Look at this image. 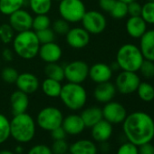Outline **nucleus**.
<instances>
[{"label": "nucleus", "instance_id": "nucleus-31", "mask_svg": "<svg viewBox=\"0 0 154 154\" xmlns=\"http://www.w3.org/2000/svg\"><path fill=\"white\" fill-rule=\"evenodd\" d=\"M112 17L115 19H122L128 15V4L122 2L121 0H117L113 8L110 11Z\"/></svg>", "mask_w": 154, "mask_h": 154}, {"label": "nucleus", "instance_id": "nucleus-52", "mask_svg": "<svg viewBox=\"0 0 154 154\" xmlns=\"http://www.w3.org/2000/svg\"><path fill=\"white\" fill-rule=\"evenodd\" d=\"M54 1H58V2H60V1H61V0H54Z\"/></svg>", "mask_w": 154, "mask_h": 154}, {"label": "nucleus", "instance_id": "nucleus-20", "mask_svg": "<svg viewBox=\"0 0 154 154\" xmlns=\"http://www.w3.org/2000/svg\"><path fill=\"white\" fill-rule=\"evenodd\" d=\"M10 103L13 115L26 112L29 106L28 94L17 89L11 94Z\"/></svg>", "mask_w": 154, "mask_h": 154}, {"label": "nucleus", "instance_id": "nucleus-16", "mask_svg": "<svg viewBox=\"0 0 154 154\" xmlns=\"http://www.w3.org/2000/svg\"><path fill=\"white\" fill-rule=\"evenodd\" d=\"M63 54L62 48L54 42L40 45L38 55L41 60L46 63H57Z\"/></svg>", "mask_w": 154, "mask_h": 154}, {"label": "nucleus", "instance_id": "nucleus-27", "mask_svg": "<svg viewBox=\"0 0 154 154\" xmlns=\"http://www.w3.org/2000/svg\"><path fill=\"white\" fill-rule=\"evenodd\" d=\"M24 4L25 0H0V12L5 16H10L21 9Z\"/></svg>", "mask_w": 154, "mask_h": 154}, {"label": "nucleus", "instance_id": "nucleus-21", "mask_svg": "<svg viewBox=\"0 0 154 154\" xmlns=\"http://www.w3.org/2000/svg\"><path fill=\"white\" fill-rule=\"evenodd\" d=\"M139 48L145 60L154 62V29L147 30L140 38Z\"/></svg>", "mask_w": 154, "mask_h": 154}, {"label": "nucleus", "instance_id": "nucleus-26", "mask_svg": "<svg viewBox=\"0 0 154 154\" xmlns=\"http://www.w3.org/2000/svg\"><path fill=\"white\" fill-rule=\"evenodd\" d=\"M45 73L47 78H51L59 82L64 80V69L57 63H46L45 67Z\"/></svg>", "mask_w": 154, "mask_h": 154}, {"label": "nucleus", "instance_id": "nucleus-24", "mask_svg": "<svg viewBox=\"0 0 154 154\" xmlns=\"http://www.w3.org/2000/svg\"><path fill=\"white\" fill-rule=\"evenodd\" d=\"M80 116L83 119L86 128H92L94 124L103 119V111L100 107L97 106H91L85 109L81 112Z\"/></svg>", "mask_w": 154, "mask_h": 154}, {"label": "nucleus", "instance_id": "nucleus-50", "mask_svg": "<svg viewBox=\"0 0 154 154\" xmlns=\"http://www.w3.org/2000/svg\"><path fill=\"white\" fill-rule=\"evenodd\" d=\"M121 1H122V2H125V3L129 4V3H131V2H133V1H138V0H121Z\"/></svg>", "mask_w": 154, "mask_h": 154}, {"label": "nucleus", "instance_id": "nucleus-30", "mask_svg": "<svg viewBox=\"0 0 154 154\" xmlns=\"http://www.w3.org/2000/svg\"><path fill=\"white\" fill-rule=\"evenodd\" d=\"M10 137V121L8 117L0 113V145L6 142Z\"/></svg>", "mask_w": 154, "mask_h": 154}, {"label": "nucleus", "instance_id": "nucleus-32", "mask_svg": "<svg viewBox=\"0 0 154 154\" xmlns=\"http://www.w3.org/2000/svg\"><path fill=\"white\" fill-rule=\"evenodd\" d=\"M51 26V20L47 15H36L33 17L32 29L35 32L49 28Z\"/></svg>", "mask_w": 154, "mask_h": 154}, {"label": "nucleus", "instance_id": "nucleus-18", "mask_svg": "<svg viewBox=\"0 0 154 154\" xmlns=\"http://www.w3.org/2000/svg\"><path fill=\"white\" fill-rule=\"evenodd\" d=\"M62 127L68 135L81 134L86 128L83 119L79 114H70L63 117Z\"/></svg>", "mask_w": 154, "mask_h": 154}, {"label": "nucleus", "instance_id": "nucleus-22", "mask_svg": "<svg viewBox=\"0 0 154 154\" xmlns=\"http://www.w3.org/2000/svg\"><path fill=\"white\" fill-rule=\"evenodd\" d=\"M125 27L131 37L140 39L147 31V23L141 17H130L126 22Z\"/></svg>", "mask_w": 154, "mask_h": 154}, {"label": "nucleus", "instance_id": "nucleus-2", "mask_svg": "<svg viewBox=\"0 0 154 154\" xmlns=\"http://www.w3.org/2000/svg\"><path fill=\"white\" fill-rule=\"evenodd\" d=\"M36 130L35 121L26 112L14 115L10 121V137L20 143L31 141Z\"/></svg>", "mask_w": 154, "mask_h": 154}, {"label": "nucleus", "instance_id": "nucleus-38", "mask_svg": "<svg viewBox=\"0 0 154 154\" xmlns=\"http://www.w3.org/2000/svg\"><path fill=\"white\" fill-rule=\"evenodd\" d=\"M52 29L54 32V34L61 35H65L66 33L70 29V26H69V23L66 20H64L63 18H60V19H56L55 21L53 22Z\"/></svg>", "mask_w": 154, "mask_h": 154}, {"label": "nucleus", "instance_id": "nucleus-11", "mask_svg": "<svg viewBox=\"0 0 154 154\" xmlns=\"http://www.w3.org/2000/svg\"><path fill=\"white\" fill-rule=\"evenodd\" d=\"M102 111L103 119L112 124L122 123L127 116V111L125 107L118 102L111 101L107 103H104Z\"/></svg>", "mask_w": 154, "mask_h": 154}, {"label": "nucleus", "instance_id": "nucleus-53", "mask_svg": "<svg viewBox=\"0 0 154 154\" xmlns=\"http://www.w3.org/2000/svg\"><path fill=\"white\" fill-rule=\"evenodd\" d=\"M65 154H71V153H70V152L68 151V152H67V153H65Z\"/></svg>", "mask_w": 154, "mask_h": 154}, {"label": "nucleus", "instance_id": "nucleus-1", "mask_svg": "<svg viewBox=\"0 0 154 154\" xmlns=\"http://www.w3.org/2000/svg\"><path fill=\"white\" fill-rule=\"evenodd\" d=\"M124 136L136 146L150 142L154 138V120L144 112L127 114L122 122Z\"/></svg>", "mask_w": 154, "mask_h": 154}, {"label": "nucleus", "instance_id": "nucleus-34", "mask_svg": "<svg viewBox=\"0 0 154 154\" xmlns=\"http://www.w3.org/2000/svg\"><path fill=\"white\" fill-rule=\"evenodd\" d=\"M140 17L149 25H154V2L148 1L141 8Z\"/></svg>", "mask_w": 154, "mask_h": 154}, {"label": "nucleus", "instance_id": "nucleus-43", "mask_svg": "<svg viewBox=\"0 0 154 154\" xmlns=\"http://www.w3.org/2000/svg\"><path fill=\"white\" fill-rule=\"evenodd\" d=\"M51 132V137L53 138L54 140H65L67 133L65 132V131L63 130V128L61 126L54 129L53 131H50Z\"/></svg>", "mask_w": 154, "mask_h": 154}, {"label": "nucleus", "instance_id": "nucleus-35", "mask_svg": "<svg viewBox=\"0 0 154 154\" xmlns=\"http://www.w3.org/2000/svg\"><path fill=\"white\" fill-rule=\"evenodd\" d=\"M18 72L13 67L8 66L5 67L1 72V77L7 84H16V81L18 77Z\"/></svg>", "mask_w": 154, "mask_h": 154}, {"label": "nucleus", "instance_id": "nucleus-40", "mask_svg": "<svg viewBox=\"0 0 154 154\" xmlns=\"http://www.w3.org/2000/svg\"><path fill=\"white\" fill-rule=\"evenodd\" d=\"M116 154H139L138 146L130 141L124 142L119 147Z\"/></svg>", "mask_w": 154, "mask_h": 154}, {"label": "nucleus", "instance_id": "nucleus-25", "mask_svg": "<svg viewBox=\"0 0 154 154\" xmlns=\"http://www.w3.org/2000/svg\"><path fill=\"white\" fill-rule=\"evenodd\" d=\"M62 85L61 82L51 79V78H46L43 81L41 84V89L43 93L50 98H57L60 95L61 90H62Z\"/></svg>", "mask_w": 154, "mask_h": 154}, {"label": "nucleus", "instance_id": "nucleus-10", "mask_svg": "<svg viewBox=\"0 0 154 154\" xmlns=\"http://www.w3.org/2000/svg\"><path fill=\"white\" fill-rule=\"evenodd\" d=\"M83 27L91 35H99L103 33L107 26L105 17L99 11H86L81 20Z\"/></svg>", "mask_w": 154, "mask_h": 154}, {"label": "nucleus", "instance_id": "nucleus-36", "mask_svg": "<svg viewBox=\"0 0 154 154\" xmlns=\"http://www.w3.org/2000/svg\"><path fill=\"white\" fill-rule=\"evenodd\" d=\"M36 36L38 38V41L40 43V45L43 44H47V43H51V42H54V38H55V34L53 31L52 28H46L44 30H40L35 32Z\"/></svg>", "mask_w": 154, "mask_h": 154}, {"label": "nucleus", "instance_id": "nucleus-44", "mask_svg": "<svg viewBox=\"0 0 154 154\" xmlns=\"http://www.w3.org/2000/svg\"><path fill=\"white\" fill-rule=\"evenodd\" d=\"M116 1L117 0H99V7L103 11L110 13Z\"/></svg>", "mask_w": 154, "mask_h": 154}, {"label": "nucleus", "instance_id": "nucleus-5", "mask_svg": "<svg viewBox=\"0 0 154 154\" xmlns=\"http://www.w3.org/2000/svg\"><path fill=\"white\" fill-rule=\"evenodd\" d=\"M143 60L140 48L133 44L122 45L116 54V63L122 71L137 72Z\"/></svg>", "mask_w": 154, "mask_h": 154}, {"label": "nucleus", "instance_id": "nucleus-17", "mask_svg": "<svg viewBox=\"0 0 154 154\" xmlns=\"http://www.w3.org/2000/svg\"><path fill=\"white\" fill-rule=\"evenodd\" d=\"M116 87L115 85L109 82L97 84L94 91V99L101 103H107L114 98L116 94Z\"/></svg>", "mask_w": 154, "mask_h": 154}, {"label": "nucleus", "instance_id": "nucleus-23", "mask_svg": "<svg viewBox=\"0 0 154 154\" xmlns=\"http://www.w3.org/2000/svg\"><path fill=\"white\" fill-rule=\"evenodd\" d=\"M69 152L71 154H97L98 148L93 140L82 139L69 146Z\"/></svg>", "mask_w": 154, "mask_h": 154}, {"label": "nucleus", "instance_id": "nucleus-7", "mask_svg": "<svg viewBox=\"0 0 154 154\" xmlns=\"http://www.w3.org/2000/svg\"><path fill=\"white\" fill-rule=\"evenodd\" d=\"M63 119V113L58 108L54 106H47L43 108L38 112L36 117V123L42 130L51 131L62 125Z\"/></svg>", "mask_w": 154, "mask_h": 154}, {"label": "nucleus", "instance_id": "nucleus-47", "mask_svg": "<svg viewBox=\"0 0 154 154\" xmlns=\"http://www.w3.org/2000/svg\"><path fill=\"white\" fill-rule=\"evenodd\" d=\"M101 149H102V151H103V152H107V151L110 149V146H109V144L107 143V141L101 142Z\"/></svg>", "mask_w": 154, "mask_h": 154}, {"label": "nucleus", "instance_id": "nucleus-15", "mask_svg": "<svg viewBox=\"0 0 154 154\" xmlns=\"http://www.w3.org/2000/svg\"><path fill=\"white\" fill-rule=\"evenodd\" d=\"M17 89L27 94H31L36 92L40 86L39 79L37 76L32 72H22L18 74V77L16 81Z\"/></svg>", "mask_w": 154, "mask_h": 154}, {"label": "nucleus", "instance_id": "nucleus-37", "mask_svg": "<svg viewBox=\"0 0 154 154\" xmlns=\"http://www.w3.org/2000/svg\"><path fill=\"white\" fill-rule=\"evenodd\" d=\"M139 72L146 79H151L154 77V62L149 60H143Z\"/></svg>", "mask_w": 154, "mask_h": 154}, {"label": "nucleus", "instance_id": "nucleus-49", "mask_svg": "<svg viewBox=\"0 0 154 154\" xmlns=\"http://www.w3.org/2000/svg\"><path fill=\"white\" fill-rule=\"evenodd\" d=\"M23 151V148L21 147V146H17V148H16V152H17V153H21Z\"/></svg>", "mask_w": 154, "mask_h": 154}, {"label": "nucleus", "instance_id": "nucleus-39", "mask_svg": "<svg viewBox=\"0 0 154 154\" xmlns=\"http://www.w3.org/2000/svg\"><path fill=\"white\" fill-rule=\"evenodd\" d=\"M51 150L53 154H65L69 151V145L65 140H54Z\"/></svg>", "mask_w": 154, "mask_h": 154}, {"label": "nucleus", "instance_id": "nucleus-45", "mask_svg": "<svg viewBox=\"0 0 154 154\" xmlns=\"http://www.w3.org/2000/svg\"><path fill=\"white\" fill-rule=\"evenodd\" d=\"M139 154H154V146L150 143H144L138 147Z\"/></svg>", "mask_w": 154, "mask_h": 154}, {"label": "nucleus", "instance_id": "nucleus-29", "mask_svg": "<svg viewBox=\"0 0 154 154\" xmlns=\"http://www.w3.org/2000/svg\"><path fill=\"white\" fill-rule=\"evenodd\" d=\"M136 92L139 98L145 103H149L154 100V85L149 83L140 82Z\"/></svg>", "mask_w": 154, "mask_h": 154}, {"label": "nucleus", "instance_id": "nucleus-6", "mask_svg": "<svg viewBox=\"0 0 154 154\" xmlns=\"http://www.w3.org/2000/svg\"><path fill=\"white\" fill-rule=\"evenodd\" d=\"M58 10L61 18L68 23H78L85 16L86 8L83 0H61Z\"/></svg>", "mask_w": 154, "mask_h": 154}, {"label": "nucleus", "instance_id": "nucleus-54", "mask_svg": "<svg viewBox=\"0 0 154 154\" xmlns=\"http://www.w3.org/2000/svg\"><path fill=\"white\" fill-rule=\"evenodd\" d=\"M0 43H1V42H0Z\"/></svg>", "mask_w": 154, "mask_h": 154}, {"label": "nucleus", "instance_id": "nucleus-4", "mask_svg": "<svg viewBox=\"0 0 154 154\" xmlns=\"http://www.w3.org/2000/svg\"><path fill=\"white\" fill-rule=\"evenodd\" d=\"M59 97L66 108L71 111H79L87 102V92L82 84L68 82L62 86Z\"/></svg>", "mask_w": 154, "mask_h": 154}, {"label": "nucleus", "instance_id": "nucleus-33", "mask_svg": "<svg viewBox=\"0 0 154 154\" xmlns=\"http://www.w3.org/2000/svg\"><path fill=\"white\" fill-rule=\"evenodd\" d=\"M16 32L8 24H2L0 26V42L3 44H9L13 41Z\"/></svg>", "mask_w": 154, "mask_h": 154}, {"label": "nucleus", "instance_id": "nucleus-48", "mask_svg": "<svg viewBox=\"0 0 154 154\" xmlns=\"http://www.w3.org/2000/svg\"><path fill=\"white\" fill-rule=\"evenodd\" d=\"M0 154H15V153L8 149H3V150H0Z\"/></svg>", "mask_w": 154, "mask_h": 154}, {"label": "nucleus", "instance_id": "nucleus-3", "mask_svg": "<svg viewBox=\"0 0 154 154\" xmlns=\"http://www.w3.org/2000/svg\"><path fill=\"white\" fill-rule=\"evenodd\" d=\"M12 44L14 52L25 60H31L38 55L40 43L34 30L17 33Z\"/></svg>", "mask_w": 154, "mask_h": 154}, {"label": "nucleus", "instance_id": "nucleus-19", "mask_svg": "<svg viewBox=\"0 0 154 154\" xmlns=\"http://www.w3.org/2000/svg\"><path fill=\"white\" fill-rule=\"evenodd\" d=\"M91 134L93 139L97 142H104L107 141L112 135V124L103 119L94 124L92 128Z\"/></svg>", "mask_w": 154, "mask_h": 154}, {"label": "nucleus", "instance_id": "nucleus-14", "mask_svg": "<svg viewBox=\"0 0 154 154\" xmlns=\"http://www.w3.org/2000/svg\"><path fill=\"white\" fill-rule=\"evenodd\" d=\"M113 71L111 66L104 63H96L89 67V78L95 84L109 82Z\"/></svg>", "mask_w": 154, "mask_h": 154}, {"label": "nucleus", "instance_id": "nucleus-42", "mask_svg": "<svg viewBox=\"0 0 154 154\" xmlns=\"http://www.w3.org/2000/svg\"><path fill=\"white\" fill-rule=\"evenodd\" d=\"M142 6L138 1H133L128 4V15L130 17H140Z\"/></svg>", "mask_w": 154, "mask_h": 154}, {"label": "nucleus", "instance_id": "nucleus-12", "mask_svg": "<svg viewBox=\"0 0 154 154\" xmlns=\"http://www.w3.org/2000/svg\"><path fill=\"white\" fill-rule=\"evenodd\" d=\"M90 34L84 27H72L65 35L68 45L74 49H82L90 43Z\"/></svg>", "mask_w": 154, "mask_h": 154}, {"label": "nucleus", "instance_id": "nucleus-28", "mask_svg": "<svg viewBox=\"0 0 154 154\" xmlns=\"http://www.w3.org/2000/svg\"><path fill=\"white\" fill-rule=\"evenodd\" d=\"M53 0H29L31 10L35 15H47L52 8Z\"/></svg>", "mask_w": 154, "mask_h": 154}, {"label": "nucleus", "instance_id": "nucleus-41", "mask_svg": "<svg viewBox=\"0 0 154 154\" xmlns=\"http://www.w3.org/2000/svg\"><path fill=\"white\" fill-rule=\"evenodd\" d=\"M27 154H53V152L49 146L45 144H36L28 150Z\"/></svg>", "mask_w": 154, "mask_h": 154}, {"label": "nucleus", "instance_id": "nucleus-46", "mask_svg": "<svg viewBox=\"0 0 154 154\" xmlns=\"http://www.w3.org/2000/svg\"><path fill=\"white\" fill-rule=\"evenodd\" d=\"M2 56L3 58L6 60V61H12L13 58H14V53L11 49H8V48H6L3 50V53H2Z\"/></svg>", "mask_w": 154, "mask_h": 154}, {"label": "nucleus", "instance_id": "nucleus-8", "mask_svg": "<svg viewBox=\"0 0 154 154\" xmlns=\"http://www.w3.org/2000/svg\"><path fill=\"white\" fill-rule=\"evenodd\" d=\"M64 79L69 83L83 84L89 76V65L81 60H75L64 67Z\"/></svg>", "mask_w": 154, "mask_h": 154}, {"label": "nucleus", "instance_id": "nucleus-51", "mask_svg": "<svg viewBox=\"0 0 154 154\" xmlns=\"http://www.w3.org/2000/svg\"><path fill=\"white\" fill-rule=\"evenodd\" d=\"M148 1H150V2H154V0H148Z\"/></svg>", "mask_w": 154, "mask_h": 154}, {"label": "nucleus", "instance_id": "nucleus-13", "mask_svg": "<svg viewBox=\"0 0 154 154\" xmlns=\"http://www.w3.org/2000/svg\"><path fill=\"white\" fill-rule=\"evenodd\" d=\"M32 24L33 17L28 11L22 8L9 16V25L17 33L31 30Z\"/></svg>", "mask_w": 154, "mask_h": 154}, {"label": "nucleus", "instance_id": "nucleus-9", "mask_svg": "<svg viewBox=\"0 0 154 154\" xmlns=\"http://www.w3.org/2000/svg\"><path fill=\"white\" fill-rule=\"evenodd\" d=\"M140 84V76L135 72L122 71L115 79L116 90L122 94H131L135 93Z\"/></svg>", "mask_w": 154, "mask_h": 154}]
</instances>
